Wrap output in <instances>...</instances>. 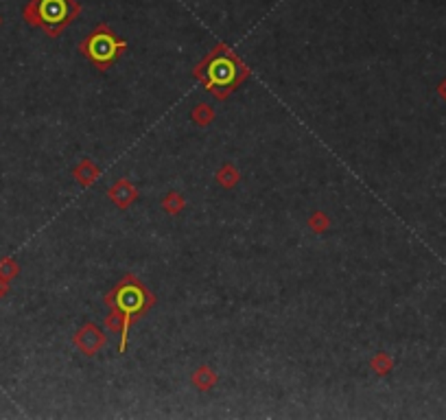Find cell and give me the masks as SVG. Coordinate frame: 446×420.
<instances>
[{
  "mask_svg": "<svg viewBox=\"0 0 446 420\" xmlns=\"http://www.w3.org/2000/svg\"><path fill=\"white\" fill-rule=\"evenodd\" d=\"M77 14L79 5L75 0H31L25 9L29 25L42 27L51 35H57L66 25H71Z\"/></svg>",
  "mask_w": 446,
  "mask_h": 420,
  "instance_id": "obj_1",
  "label": "cell"
},
{
  "mask_svg": "<svg viewBox=\"0 0 446 420\" xmlns=\"http://www.w3.org/2000/svg\"><path fill=\"white\" fill-rule=\"evenodd\" d=\"M110 302L114 305V311H119L123 318V333H121V353H123L125 342H127V331H129L132 318L140 315L149 305H151L153 298L147 294V289L138 283V280L129 278L114 289V294L110 296Z\"/></svg>",
  "mask_w": 446,
  "mask_h": 420,
  "instance_id": "obj_2",
  "label": "cell"
},
{
  "mask_svg": "<svg viewBox=\"0 0 446 420\" xmlns=\"http://www.w3.org/2000/svg\"><path fill=\"white\" fill-rule=\"evenodd\" d=\"M82 51L95 66L108 68L125 51V42H121L108 27H99L86 38V42L82 44Z\"/></svg>",
  "mask_w": 446,
  "mask_h": 420,
  "instance_id": "obj_3",
  "label": "cell"
},
{
  "mask_svg": "<svg viewBox=\"0 0 446 420\" xmlns=\"http://www.w3.org/2000/svg\"><path fill=\"white\" fill-rule=\"evenodd\" d=\"M243 77V68L236 62V57L232 53H227L225 49L216 51L208 64H206V86L210 90L214 88H223L230 90L238 84V79Z\"/></svg>",
  "mask_w": 446,
  "mask_h": 420,
  "instance_id": "obj_4",
  "label": "cell"
},
{
  "mask_svg": "<svg viewBox=\"0 0 446 420\" xmlns=\"http://www.w3.org/2000/svg\"><path fill=\"white\" fill-rule=\"evenodd\" d=\"M103 344H106V337H103V333L92 324L84 326L77 335V346L82 348L86 355H95Z\"/></svg>",
  "mask_w": 446,
  "mask_h": 420,
  "instance_id": "obj_5",
  "label": "cell"
},
{
  "mask_svg": "<svg viewBox=\"0 0 446 420\" xmlns=\"http://www.w3.org/2000/svg\"><path fill=\"white\" fill-rule=\"evenodd\" d=\"M112 191H116V193H121V195H112V200L114 202H119V204H127L132 197H134V191L129 189L127 184H121V186H114Z\"/></svg>",
  "mask_w": 446,
  "mask_h": 420,
  "instance_id": "obj_6",
  "label": "cell"
},
{
  "mask_svg": "<svg viewBox=\"0 0 446 420\" xmlns=\"http://www.w3.org/2000/svg\"><path fill=\"white\" fill-rule=\"evenodd\" d=\"M16 274H18V265H16V261H11V259L0 261V278L11 280Z\"/></svg>",
  "mask_w": 446,
  "mask_h": 420,
  "instance_id": "obj_7",
  "label": "cell"
},
{
  "mask_svg": "<svg viewBox=\"0 0 446 420\" xmlns=\"http://www.w3.org/2000/svg\"><path fill=\"white\" fill-rule=\"evenodd\" d=\"M9 280H5V278H0V298H3L5 294H7V289H9Z\"/></svg>",
  "mask_w": 446,
  "mask_h": 420,
  "instance_id": "obj_8",
  "label": "cell"
},
{
  "mask_svg": "<svg viewBox=\"0 0 446 420\" xmlns=\"http://www.w3.org/2000/svg\"><path fill=\"white\" fill-rule=\"evenodd\" d=\"M438 90H440V95L446 99V81H444V84H440V88H438Z\"/></svg>",
  "mask_w": 446,
  "mask_h": 420,
  "instance_id": "obj_9",
  "label": "cell"
}]
</instances>
